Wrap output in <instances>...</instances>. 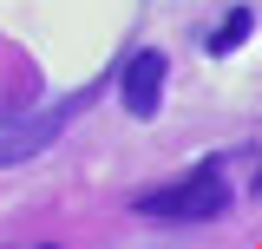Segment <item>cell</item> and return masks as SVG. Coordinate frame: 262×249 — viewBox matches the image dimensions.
<instances>
[{"instance_id":"obj_1","label":"cell","mask_w":262,"mask_h":249,"mask_svg":"<svg viewBox=\"0 0 262 249\" xmlns=\"http://www.w3.org/2000/svg\"><path fill=\"white\" fill-rule=\"evenodd\" d=\"M236 203V190H229V151L203 157L196 171H184V177H170V184H151L131 197V210L151 223H216Z\"/></svg>"},{"instance_id":"obj_3","label":"cell","mask_w":262,"mask_h":249,"mask_svg":"<svg viewBox=\"0 0 262 249\" xmlns=\"http://www.w3.org/2000/svg\"><path fill=\"white\" fill-rule=\"evenodd\" d=\"M164 86H170V59H164L158 46H138L125 59V72H118V105H125L138 125H151L158 105H164Z\"/></svg>"},{"instance_id":"obj_4","label":"cell","mask_w":262,"mask_h":249,"mask_svg":"<svg viewBox=\"0 0 262 249\" xmlns=\"http://www.w3.org/2000/svg\"><path fill=\"white\" fill-rule=\"evenodd\" d=\"M249 33H256V13H249V7H229L223 20L203 33V53H210V59H229V53H236Z\"/></svg>"},{"instance_id":"obj_5","label":"cell","mask_w":262,"mask_h":249,"mask_svg":"<svg viewBox=\"0 0 262 249\" xmlns=\"http://www.w3.org/2000/svg\"><path fill=\"white\" fill-rule=\"evenodd\" d=\"M39 249H53V243H39Z\"/></svg>"},{"instance_id":"obj_2","label":"cell","mask_w":262,"mask_h":249,"mask_svg":"<svg viewBox=\"0 0 262 249\" xmlns=\"http://www.w3.org/2000/svg\"><path fill=\"white\" fill-rule=\"evenodd\" d=\"M66 118H72V105H53V112L0 105V171H7V164H33V157L66 131Z\"/></svg>"}]
</instances>
